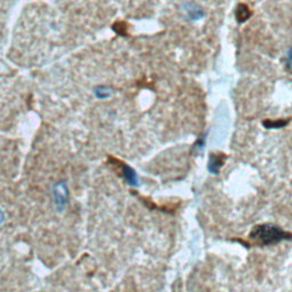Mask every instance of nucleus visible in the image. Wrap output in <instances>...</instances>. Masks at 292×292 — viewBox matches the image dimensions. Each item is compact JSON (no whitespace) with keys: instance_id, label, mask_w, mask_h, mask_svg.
I'll list each match as a JSON object with an SVG mask.
<instances>
[{"instance_id":"20e7f679","label":"nucleus","mask_w":292,"mask_h":292,"mask_svg":"<svg viewBox=\"0 0 292 292\" xmlns=\"http://www.w3.org/2000/svg\"><path fill=\"white\" fill-rule=\"evenodd\" d=\"M182 10L184 11L185 17H188L191 21H197L204 16V10L195 2H185L182 6Z\"/></svg>"},{"instance_id":"6e6552de","label":"nucleus","mask_w":292,"mask_h":292,"mask_svg":"<svg viewBox=\"0 0 292 292\" xmlns=\"http://www.w3.org/2000/svg\"><path fill=\"white\" fill-rule=\"evenodd\" d=\"M113 30L120 36H126L127 34V24L123 22H118L113 25Z\"/></svg>"},{"instance_id":"f257e3e1","label":"nucleus","mask_w":292,"mask_h":292,"mask_svg":"<svg viewBox=\"0 0 292 292\" xmlns=\"http://www.w3.org/2000/svg\"><path fill=\"white\" fill-rule=\"evenodd\" d=\"M292 239V234L284 231L281 227L273 224H262L257 225L251 229L249 234V240L251 241L252 245H272L276 244L284 240Z\"/></svg>"},{"instance_id":"0eeeda50","label":"nucleus","mask_w":292,"mask_h":292,"mask_svg":"<svg viewBox=\"0 0 292 292\" xmlns=\"http://www.w3.org/2000/svg\"><path fill=\"white\" fill-rule=\"evenodd\" d=\"M289 119H276V120H265L263 122V126L266 128V129H280V128L286 127L288 123H289Z\"/></svg>"},{"instance_id":"1a4fd4ad","label":"nucleus","mask_w":292,"mask_h":292,"mask_svg":"<svg viewBox=\"0 0 292 292\" xmlns=\"http://www.w3.org/2000/svg\"><path fill=\"white\" fill-rule=\"evenodd\" d=\"M98 89L100 91V93L95 92V93H96V95H97V97H99V98H106V97L110 96V92H108V89H107V88H105V87H99Z\"/></svg>"},{"instance_id":"39448f33","label":"nucleus","mask_w":292,"mask_h":292,"mask_svg":"<svg viewBox=\"0 0 292 292\" xmlns=\"http://www.w3.org/2000/svg\"><path fill=\"white\" fill-rule=\"evenodd\" d=\"M225 159H226V155L224 153H216L210 155V160L208 165V169L211 174L217 175L219 173L221 167L224 166Z\"/></svg>"},{"instance_id":"9b49d317","label":"nucleus","mask_w":292,"mask_h":292,"mask_svg":"<svg viewBox=\"0 0 292 292\" xmlns=\"http://www.w3.org/2000/svg\"><path fill=\"white\" fill-rule=\"evenodd\" d=\"M3 221H5V213H3L2 210L0 209V225H2Z\"/></svg>"},{"instance_id":"9d476101","label":"nucleus","mask_w":292,"mask_h":292,"mask_svg":"<svg viewBox=\"0 0 292 292\" xmlns=\"http://www.w3.org/2000/svg\"><path fill=\"white\" fill-rule=\"evenodd\" d=\"M287 58H288V62H289V64L292 65V47L289 49V52H288Z\"/></svg>"},{"instance_id":"7ed1b4c3","label":"nucleus","mask_w":292,"mask_h":292,"mask_svg":"<svg viewBox=\"0 0 292 292\" xmlns=\"http://www.w3.org/2000/svg\"><path fill=\"white\" fill-rule=\"evenodd\" d=\"M110 161L112 162V165L118 167L119 173L121 174V176L124 178V181H126L128 184L138 186V177H137V174H136V171L134 169L130 168V167L126 165L124 162L116 160V159L110 158Z\"/></svg>"},{"instance_id":"f03ea898","label":"nucleus","mask_w":292,"mask_h":292,"mask_svg":"<svg viewBox=\"0 0 292 292\" xmlns=\"http://www.w3.org/2000/svg\"><path fill=\"white\" fill-rule=\"evenodd\" d=\"M70 193L68 185L65 182H60L54 186L53 189V200H54V207L57 211L62 212L66 208V204L69 202Z\"/></svg>"},{"instance_id":"423d86ee","label":"nucleus","mask_w":292,"mask_h":292,"mask_svg":"<svg viewBox=\"0 0 292 292\" xmlns=\"http://www.w3.org/2000/svg\"><path fill=\"white\" fill-rule=\"evenodd\" d=\"M251 10L249 8L248 5L245 3H240L235 8V18L239 23L247 22L249 18L251 17Z\"/></svg>"}]
</instances>
